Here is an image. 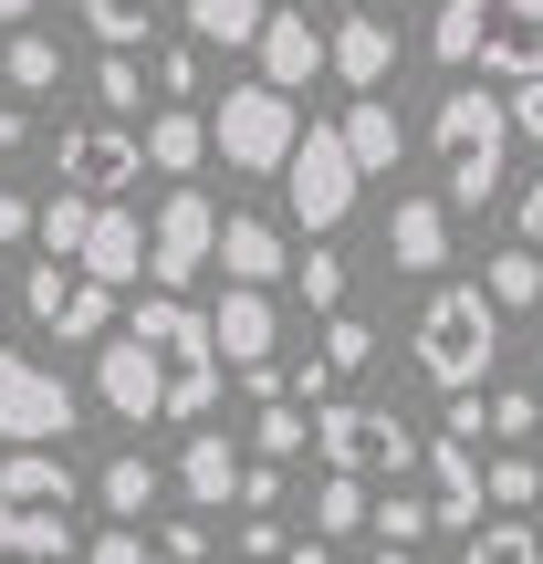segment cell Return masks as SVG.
<instances>
[{"instance_id":"6da1fadb","label":"cell","mask_w":543,"mask_h":564,"mask_svg":"<svg viewBox=\"0 0 543 564\" xmlns=\"http://www.w3.org/2000/svg\"><path fill=\"white\" fill-rule=\"evenodd\" d=\"M428 147H439V199L481 220L502 199V178H512V105L491 84H449L439 116H428Z\"/></svg>"},{"instance_id":"7a4b0ae2","label":"cell","mask_w":543,"mask_h":564,"mask_svg":"<svg viewBox=\"0 0 543 564\" xmlns=\"http://www.w3.org/2000/svg\"><path fill=\"white\" fill-rule=\"evenodd\" d=\"M408 356H419V377L439 398H481V377L502 366V303L481 282H439L419 303V324H408Z\"/></svg>"},{"instance_id":"3957f363","label":"cell","mask_w":543,"mask_h":564,"mask_svg":"<svg viewBox=\"0 0 543 564\" xmlns=\"http://www.w3.org/2000/svg\"><path fill=\"white\" fill-rule=\"evenodd\" d=\"M74 460L63 449H11L0 460V564H63L74 554Z\"/></svg>"},{"instance_id":"277c9868","label":"cell","mask_w":543,"mask_h":564,"mask_svg":"<svg viewBox=\"0 0 543 564\" xmlns=\"http://www.w3.org/2000/svg\"><path fill=\"white\" fill-rule=\"evenodd\" d=\"M428 53H439L449 74H502V84H523V74H543V0H439Z\"/></svg>"},{"instance_id":"5b68a950","label":"cell","mask_w":543,"mask_h":564,"mask_svg":"<svg viewBox=\"0 0 543 564\" xmlns=\"http://www.w3.org/2000/svg\"><path fill=\"white\" fill-rule=\"evenodd\" d=\"M126 335H146V345L167 356V419L199 429L209 408H220V335H209V314H199L188 293H137Z\"/></svg>"},{"instance_id":"8992f818","label":"cell","mask_w":543,"mask_h":564,"mask_svg":"<svg viewBox=\"0 0 543 564\" xmlns=\"http://www.w3.org/2000/svg\"><path fill=\"white\" fill-rule=\"evenodd\" d=\"M314 460H324V470H356V481H408V470L428 460V440L398 419V408L324 398V408H314Z\"/></svg>"},{"instance_id":"52a82bcc","label":"cell","mask_w":543,"mask_h":564,"mask_svg":"<svg viewBox=\"0 0 543 564\" xmlns=\"http://www.w3.org/2000/svg\"><path fill=\"white\" fill-rule=\"evenodd\" d=\"M356 147H345V126H314V137H293V158H282V209H293L303 241H335L345 220H356Z\"/></svg>"},{"instance_id":"ba28073f","label":"cell","mask_w":543,"mask_h":564,"mask_svg":"<svg viewBox=\"0 0 543 564\" xmlns=\"http://www.w3.org/2000/svg\"><path fill=\"white\" fill-rule=\"evenodd\" d=\"M293 95H282V84H230L220 105H209V147H220L230 167H241V178H282V158H293Z\"/></svg>"},{"instance_id":"9c48e42d","label":"cell","mask_w":543,"mask_h":564,"mask_svg":"<svg viewBox=\"0 0 543 564\" xmlns=\"http://www.w3.org/2000/svg\"><path fill=\"white\" fill-rule=\"evenodd\" d=\"M209 262H220V209H209V188H167L158 199V220H146V282L158 293H188Z\"/></svg>"},{"instance_id":"30bf717a","label":"cell","mask_w":543,"mask_h":564,"mask_svg":"<svg viewBox=\"0 0 543 564\" xmlns=\"http://www.w3.org/2000/svg\"><path fill=\"white\" fill-rule=\"evenodd\" d=\"M74 419H84L74 387L42 356H11V345H0V440L11 449H53V440H74Z\"/></svg>"},{"instance_id":"8fae6325","label":"cell","mask_w":543,"mask_h":564,"mask_svg":"<svg viewBox=\"0 0 543 564\" xmlns=\"http://www.w3.org/2000/svg\"><path fill=\"white\" fill-rule=\"evenodd\" d=\"M53 167H63V188H84V199H116V188L146 178V137L126 116H95V126H74V137L53 147Z\"/></svg>"},{"instance_id":"7c38bea8","label":"cell","mask_w":543,"mask_h":564,"mask_svg":"<svg viewBox=\"0 0 543 564\" xmlns=\"http://www.w3.org/2000/svg\"><path fill=\"white\" fill-rule=\"evenodd\" d=\"M95 398L116 408L126 429L167 419V356H158L146 335H105V345H95Z\"/></svg>"},{"instance_id":"4fadbf2b","label":"cell","mask_w":543,"mask_h":564,"mask_svg":"<svg viewBox=\"0 0 543 564\" xmlns=\"http://www.w3.org/2000/svg\"><path fill=\"white\" fill-rule=\"evenodd\" d=\"M324 74H335L345 95H377V84L398 74V21H377V11H345L335 32H324Z\"/></svg>"},{"instance_id":"5bb4252c","label":"cell","mask_w":543,"mask_h":564,"mask_svg":"<svg viewBox=\"0 0 543 564\" xmlns=\"http://www.w3.org/2000/svg\"><path fill=\"white\" fill-rule=\"evenodd\" d=\"M209 335H220V366H230V377H251V366L282 356V314H272V293H251V282H230V293H220Z\"/></svg>"},{"instance_id":"9a60e30c","label":"cell","mask_w":543,"mask_h":564,"mask_svg":"<svg viewBox=\"0 0 543 564\" xmlns=\"http://www.w3.org/2000/svg\"><path fill=\"white\" fill-rule=\"evenodd\" d=\"M419 470H428V502H439V523H449V533H470V523H481V502H491V491H481V440L439 429Z\"/></svg>"},{"instance_id":"2e32d148","label":"cell","mask_w":543,"mask_h":564,"mask_svg":"<svg viewBox=\"0 0 543 564\" xmlns=\"http://www.w3.org/2000/svg\"><path fill=\"white\" fill-rule=\"evenodd\" d=\"M387 262L398 272H449V199L439 188H398V209H387Z\"/></svg>"},{"instance_id":"e0dca14e","label":"cell","mask_w":543,"mask_h":564,"mask_svg":"<svg viewBox=\"0 0 543 564\" xmlns=\"http://www.w3.org/2000/svg\"><path fill=\"white\" fill-rule=\"evenodd\" d=\"M84 272H95L105 293H137V282H146V220L126 199L95 209V230H84Z\"/></svg>"},{"instance_id":"ac0fdd59","label":"cell","mask_w":543,"mask_h":564,"mask_svg":"<svg viewBox=\"0 0 543 564\" xmlns=\"http://www.w3.org/2000/svg\"><path fill=\"white\" fill-rule=\"evenodd\" d=\"M220 282H251V293H272V282H293V251H282L272 220H251V209H230L220 220V262H209Z\"/></svg>"},{"instance_id":"d6986e66","label":"cell","mask_w":543,"mask_h":564,"mask_svg":"<svg viewBox=\"0 0 543 564\" xmlns=\"http://www.w3.org/2000/svg\"><path fill=\"white\" fill-rule=\"evenodd\" d=\"M251 53H262V84H282V95H303V84L324 74V32H314V0H303V11H272Z\"/></svg>"},{"instance_id":"ffe728a7","label":"cell","mask_w":543,"mask_h":564,"mask_svg":"<svg viewBox=\"0 0 543 564\" xmlns=\"http://www.w3.org/2000/svg\"><path fill=\"white\" fill-rule=\"evenodd\" d=\"M241 449L220 440V429H199V440L178 449V491H188V512H220V502H241Z\"/></svg>"},{"instance_id":"44dd1931","label":"cell","mask_w":543,"mask_h":564,"mask_svg":"<svg viewBox=\"0 0 543 564\" xmlns=\"http://www.w3.org/2000/svg\"><path fill=\"white\" fill-rule=\"evenodd\" d=\"M199 158H209V116L158 105V116H146V167H158V178H199Z\"/></svg>"},{"instance_id":"7402d4cb","label":"cell","mask_w":543,"mask_h":564,"mask_svg":"<svg viewBox=\"0 0 543 564\" xmlns=\"http://www.w3.org/2000/svg\"><path fill=\"white\" fill-rule=\"evenodd\" d=\"M158 491H167V470L146 460V449H116V460H105V481H95V502H105V523H146V512H158Z\"/></svg>"},{"instance_id":"603a6c76","label":"cell","mask_w":543,"mask_h":564,"mask_svg":"<svg viewBox=\"0 0 543 564\" xmlns=\"http://www.w3.org/2000/svg\"><path fill=\"white\" fill-rule=\"evenodd\" d=\"M345 147H356V167H366V178H387V167L408 158L398 105H387V95H356V105H345Z\"/></svg>"},{"instance_id":"cb8c5ba5","label":"cell","mask_w":543,"mask_h":564,"mask_svg":"<svg viewBox=\"0 0 543 564\" xmlns=\"http://www.w3.org/2000/svg\"><path fill=\"white\" fill-rule=\"evenodd\" d=\"M366 533H377V544H398V554H419L428 533H439V502H428L419 481H377V512H366Z\"/></svg>"},{"instance_id":"d4e9b609","label":"cell","mask_w":543,"mask_h":564,"mask_svg":"<svg viewBox=\"0 0 543 564\" xmlns=\"http://www.w3.org/2000/svg\"><path fill=\"white\" fill-rule=\"evenodd\" d=\"M272 21V0H188V42L199 53H251Z\"/></svg>"},{"instance_id":"484cf974","label":"cell","mask_w":543,"mask_h":564,"mask_svg":"<svg viewBox=\"0 0 543 564\" xmlns=\"http://www.w3.org/2000/svg\"><path fill=\"white\" fill-rule=\"evenodd\" d=\"M481 293L502 303V314H533V303H543V251H533V241L491 251V262H481Z\"/></svg>"},{"instance_id":"4316f807","label":"cell","mask_w":543,"mask_h":564,"mask_svg":"<svg viewBox=\"0 0 543 564\" xmlns=\"http://www.w3.org/2000/svg\"><path fill=\"white\" fill-rule=\"evenodd\" d=\"M0 84H11V95H53V84H63V42H53V32H11Z\"/></svg>"},{"instance_id":"83f0119b","label":"cell","mask_w":543,"mask_h":564,"mask_svg":"<svg viewBox=\"0 0 543 564\" xmlns=\"http://www.w3.org/2000/svg\"><path fill=\"white\" fill-rule=\"evenodd\" d=\"M95 209L105 199H84V188H53V199H42V251H53V262H84V230H95Z\"/></svg>"},{"instance_id":"f1b7e54d","label":"cell","mask_w":543,"mask_h":564,"mask_svg":"<svg viewBox=\"0 0 543 564\" xmlns=\"http://www.w3.org/2000/svg\"><path fill=\"white\" fill-rule=\"evenodd\" d=\"M84 32H95L105 53H146V32H158V0H84Z\"/></svg>"},{"instance_id":"f546056e","label":"cell","mask_w":543,"mask_h":564,"mask_svg":"<svg viewBox=\"0 0 543 564\" xmlns=\"http://www.w3.org/2000/svg\"><path fill=\"white\" fill-rule=\"evenodd\" d=\"M53 335H63V345H105V335H116V293H105V282L84 272L74 293H63V314H53Z\"/></svg>"},{"instance_id":"4dcf8cb0","label":"cell","mask_w":543,"mask_h":564,"mask_svg":"<svg viewBox=\"0 0 543 564\" xmlns=\"http://www.w3.org/2000/svg\"><path fill=\"white\" fill-rule=\"evenodd\" d=\"M460 564H543V533L512 523V512H502V523H470L460 533Z\"/></svg>"},{"instance_id":"1f68e13d","label":"cell","mask_w":543,"mask_h":564,"mask_svg":"<svg viewBox=\"0 0 543 564\" xmlns=\"http://www.w3.org/2000/svg\"><path fill=\"white\" fill-rule=\"evenodd\" d=\"M366 512H377V491L356 470H324L314 481V533H366Z\"/></svg>"},{"instance_id":"d6a6232c","label":"cell","mask_w":543,"mask_h":564,"mask_svg":"<svg viewBox=\"0 0 543 564\" xmlns=\"http://www.w3.org/2000/svg\"><path fill=\"white\" fill-rule=\"evenodd\" d=\"M481 491H491V512H533L543 502V460L533 449H502V460L481 470Z\"/></svg>"},{"instance_id":"836d02e7","label":"cell","mask_w":543,"mask_h":564,"mask_svg":"<svg viewBox=\"0 0 543 564\" xmlns=\"http://www.w3.org/2000/svg\"><path fill=\"white\" fill-rule=\"evenodd\" d=\"M251 449H262V460H303V449H314V419H303L293 398H272L262 419H251Z\"/></svg>"},{"instance_id":"e575fe53","label":"cell","mask_w":543,"mask_h":564,"mask_svg":"<svg viewBox=\"0 0 543 564\" xmlns=\"http://www.w3.org/2000/svg\"><path fill=\"white\" fill-rule=\"evenodd\" d=\"M293 293L314 303V314H345V251H335V241H314V251L293 262Z\"/></svg>"},{"instance_id":"d590c367","label":"cell","mask_w":543,"mask_h":564,"mask_svg":"<svg viewBox=\"0 0 543 564\" xmlns=\"http://www.w3.org/2000/svg\"><path fill=\"white\" fill-rule=\"evenodd\" d=\"M324 366H335V377H366V366H377V324L366 314H324Z\"/></svg>"},{"instance_id":"8d00e7d4","label":"cell","mask_w":543,"mask_h":564,"mask_svg":"<svg viewBox=\"0 0 543 564\" xmlns=\"http://www.w3.org/2000/svg\"><path fill=\"white\" fill-rule=\"evenodd\" d=\"M95 105H105V116H137V105H146V63L137 53H105L95 63Z\"/></svg>"},{"instance_id":"74e56055","label":"cell","mask_w":543,"mask_h":564,"mask_svg":"<svg viewBox=\"0 0 543 564\" xmlns=\"http://www.w3.org/2000/svg\"><path fill=\"white\" fill-rule=\"evenodd\" d=\"M74 282H84V262H42L32 282H21V303H32V324H53V314H63V293H74Z\"/></svg>"},{"instance_id":"f35d334b","label":"cell","mask_w":543,"mask_h":564,"mask_svg":"<svg viewBox=\"0 0 543 564\" xmlns=\"http://www.w3.org/2000/svg\"><path fill=\"white\" fill-rule=\"evenodd\" d=\"M543 429V398L533 387H502V398H491V440H533Z\"/></svg>"},{"instance_id":"ab89813d","label":"cell","mask_w":543,"mask_h":564,"mask_svg":"<svg viewBox=\"0 0 543 564\" xmlns=\"http://www.w3.org/2000/svg\"><path fill=\"white\" fill-rule=\"evenodd\" d=\"M84 564H146V523H105L95 544H84Z\"/></svg>"},{"instance_id":"60d3db41","label":"cell","mask_w":543,"mask_h":564,"mask_svg":"<svg viewBox=\"0 0 543 564\" xmlns=\"http://www.w3.org/2000/svg\"><path fill=\"white\" fill-rule=\"evenodd\" d=\"M282 470H293V460H251L241 470V512H282Z\"/></svg>"},{"instance_id":"b9f144b4","label":"cell","mask_w":543,"mask_h":564,"mask_svg":"<svg viewBox=\"0 0 543 564\" xmlns=\"http://www.w3.org/2000/svg\"><path fill=\"white\" fill-rule=\"evenodd\" d=\"M158 84H167V95H199V42H167V53H158Z\"/></svg>"},{"instance_id":"7bdbcfd3","label":"cell","mask_w":543,"mask_h":564,"mask_svg":"<svg viewBox=\"0 0 543 564\" xmlns=\"http://www.w3.org/2000/svg\"><path fill=\"white\" fill-rule=\"evenodd\" d=\"M158 554H167V564H209V523H199V512H188V523H167Z\"/></svg>"},{"instance_id":"ee69618b","label":"cell","mask_w":543,"mask_h":564,"mask_svg":"<svg viewBox=\"0 0 543 564\" xmlns=\"http://www.w3.org/2000/svg\"><path fill=\"white\" fill-rule=\"evenodd\" d=\"M502 105H512V137H543V74H523Z\"/></svg>"},{"instance_id":"f6af8a7d","label":"cell","mask_w":543,"mask_h":564,"mask_svg":"<svg viewBox=\"0 0 543 564\" xmlns=\"http://www.w3.org/2000/svg\"><path fill=\"white\" fill-rule=\"evenodd\" d=\"M241 554H251V564L282 554V523H272V512H251V523H241Z\"/></svg>"},{"instance_id":"bcb514c9","label":"cell","mask_w":543,"mask_h":564,"mask_svg":"<svg viewBox=\"0 0 543 564\" xmlns=\"http://www.w3.org/2000/svg\"><path fill=\"white\" fill-rule=\"evenodd\" d=\"M512 220H523V241H533V251H543V178H533V188H523V209H512Z\"/></svg>"},{"instance_id":"7dc6e473","label":"cell","mask_w":543,"mask_h":564,"mask_svg":"<svg viewBox=\"0 0 543 564\" xmlns=\"http://www.w3.org/2000/svg\"><path fill=\"white\" fill-rule=\"evenodd\" d=\"M282 564H335V554H324V533H314V544H282Z\"/></svg>"},{"instance_id":"c3c4849f","label":"cell","mask_w":543,"mask_h":564,"mask_svg":"<svg viewBox=\"0 0 543 564\" xmlns=\"http://www.w3.org/2000/svg\"><path fill=\"white\" fill-rule=\"evenodd\" d=\"M32 11H42V0H0V21H11V32H32Z\"/></svg>"},{"instance_id":"681fc988","label":"cell","mask_w":543,"mask_h":564,"mask_svg":"<svg viewBox=\"0 0 543 564\" xmlns=\"http://www.w3.org/2000/svg\"><path fill=\"white\" fill-rule=\"evenodd\" d=\"M366 564H408V554H398V544H377V554H366Z\"/></svg>"},{"instance_id":"f907efd6","label":"cell","mask_w":543,"mask_h":564,"mask_svg":"<svg viewBox=\"0 0 543 564\" xmlns=\"http://www.w3.org/2000/svg\"><path fill=\"white\" fill-rule=\"evenodd\" d=\"M0 314H11V293H0Z\"/></svg>"}]
</instances>
